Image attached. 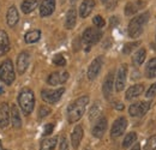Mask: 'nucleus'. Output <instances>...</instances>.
Masks as SVG:
<instances>
[{"label": "nucleus", "mask_w": 156, "mask_h": 150, "mask_svg": "<svg viewBox=\"0 0 156 150\" xmlns=\"http://www.w3.org/2000/svg\"><path fill=\"white\" fill-rule=\"evenodd\" d=\"M107 119L106 118H101L98 119L95 124V126L93 127V136L96 138H102L105 132L107 131Z\"/></svg>", "instance_id": "obj_14"}, {"label": "nucleus", "mask_w": 156, "mask_h": 150, "mask_svg": "<svg viewBox=\"0 0 156 150\" xmlns=\"http://www.w3.org/2000/svg\"><path fill=\"white\" fill-rule=\"evenodd\" d=\"M57 141H58V138H57V137L43 139V141L41 142L40 150H53L54 148H55V145H57Z\"/></svg>", "instance_id": "obj_29"}, {"label": "nucleus", "mask_w": 156, "mask_h": 150, "mask_svg": "<svg viewBox=\"0 0 156 150\" xmlns=\"http://www.w3.org/2000/svg\"><path fill=\"white\" fill-rule=\"evenodd\" d=\"M143 150H156V134L148 138V141L145 143V147H144Z\"/></svg>", "instance_id": "obj_32"}, {"label": "nucleus", "mask_w": 156, "mask_h": 150, "mask_svg": "<svg viewBox=\"0 0 156 150\" xmlns=\"http://www.w3.org/2000/svg\"><path fill=\"white\" fill-rule=\"evenodd\" d=\"M144 2L138 0V1H132V2H127L125 6V15L126 16H133L137 12L143 7Z\"/></svg>", "instance_id": "obj_20"}, {"label": "nucleus", "mask_w": 156, "mask_h": 150, "mask_svg": "<svg viewBox=\"0 0 156 150\" xmlns=\"http://www.w3.org/2000/svg\"><path fill=\"white\" fill-rule=\"evenodd\" d=\"M126 127H127V120H126V118H124V116L118 118L117 120L114 121L113 126H112L111 137H112V138H118V137H120V136L125 132Z\"/></svg>", "instance_id": "obj_8"}, {"label": "nucleus", "mask_w": 156, "mask_h": 150, "mask_svg": "<svg viewBox=\"0 0 156 150\" xmlns=\"http://www.w3.org/2000/svg\"><path fill=\"white\" fill-rule=\"evenodd\" d=\"M149 108H150V102L140 101V102L131 105L130 108H129V113H130L131 116H143V115L147 114Z\"/></svg>", "instance_id": "obj_6"}, {"label": "nucleus", "mask_w": 156, "mask_h": 150, "mask_svg": "<svg viewBox=\"0 0 156 150\" xmlns=\"http://www.w3.org/2000/svg\"><path fill=\"white\" fill-rule=\"evenodd\" d=\"M101 36H102V33L98 30V28H88V29H85V31L83 33V36H82L83 45L87 46L85 51H89L91 45L98 43Z\"/></svg>", "instance_id": "obj_5"}, {"label": "nucleus", "mask_w": 156, "mask_h": 150, "mask_svg": "<svg viewBox=\"0 0 156 150\" xmlns=\"http://www.w3.org/2000/svg\"><path fill=\"white\" fill-rule=\"evenodd\" d=\"M18 103H20V109L23 111V113L25 115H29L33 112L34 106H35V96L33 90L25 88L20 91V94L18 95Z\"/></svg>", "instance_id": "obj_3"}, {"label": "nucleus", "mask_w": 156, "mask_h": 150, "mask_svg": "<svg viewBox=\"0 0 156 150\" xmlns=\"http://www.w3.org/2000/svg\"><path fill=\"white\" fill-rule=\"evenodd\" d=\"M51 108L49 107H47V106H41L39 109V118H46L47 115H49L51 114Z\"/></svg>", "instance_id": "obj_35"}, {"label": "nucleus", "mask_w": 156, "mask_h": 150, "mask_svg": "<svg viewBox=\"0 0 156 150\" xmlns=\"http://www.w3.org/2000/svg\"><path fill=\"white\" fill-rule=\"evenodd\" d=\"M131 150H140V145H139V144H136Z\"/></svg>", "instance_id": "obj_42"}, {"label": "nucleus", "mask_w": 156, "mask_h": 150, "mask_svg": "<svg viewBox=\"0 0 156 150\" xmlns=\"http://www.w3.org/2000/svg\"><path fill=\"white\" fill-rule=\"evenodd\" d=\"M113 84H114V75H113V72H109L103 82V85H102V93H103L106 98H109V96L112 94Z\"/></svg>", "instance_id": "obj_15"}, {"label": "nucleus", "mask_w": 156, "mask_h": 150, "mask_svg": "<svg viewBox=\"0 0 156 150\" xmlns=\"http://www.w3.org/2000/svg\"><path fill=\"white\" fill-rule=\"evenodd\" d=\"M93 23H94V25H95L96 28H103L105 24H106L105 19L102 18L101 16H95L94 19H93Z\"/></svg>", "instance_id": "obj_36"}, {"label": "nucleus", "mask_w": 156, "mask_h": 150, "mask_svg": "<svg viewBox=\"0 0 156 150\" xmlns=\"http://www.w3.org/2000/svg\"><path fill=\"white\" fill-rule=\"evenodd\" d=\"M11 123H12V126L15 129H20L22 126V119H20V111H18L17 106H15V105L11 107Z\"/></svg>", "instance_id": "obj_25"}, {"label": "nucleus", "mask_w": 156, "mask_h": 150, "mask_svg": "<svg viewBox=\"0 0 156 150\" xmlns=\"http://www.w3.org/2000/svg\"><path fill=\"white\" fill-rule=\"evenodd\" d=\"M82 138H83V127L80 125H77L75 127L73 132H72V134H71V143H72L75 149H77L78 147H79Z\"/></svg>", "instance_id": "obj_22"}, {"label": "nucleus", "mask_w": 156, "mask_h": 150, "mask_svg": "<svg viewBox=\"0 0 156 150\" xmlns=\"http://www.w3.org/2000/svg\"><path fill=\"white\" fill-rule=\"evenodd\" d=\"M144 91V85L143 84H135L131 88L127 89L126 91V100H133L138 96H140Z\"/></svg>", "instance_id": "obj_21"}, {"label": "nucleus", "mask_w": 156, "mask_h": 150, "mask_svg": "<svg viewBox=\"0 0 156 150\" xmlns=\"http://www.w3.org/2000/svg\"><path fill=\"white\" fill-rule=\"evenodd\" d=\"M53 129H54V125L53 124H47L43 129V136H49L52 132H53Z\"/></svg>", "instance_id": "obj_39"}, {"label": "nucleus", "mask_w": 156, "mask_h": 150, "mask_svg": "<svg viewBox=\"0 0 156 150\" xmlns=\"http://www.w3.org/2000/svg\"><path fill=\"white\" fill-rule=\"evenodd\" d=\"M73 2H76V0H72V4H73Z\"/></svg>", "instance_id": "obj_44"}, {"label": "nucleus", "mask_w": 156, "mask_h": 150, "mask_svg": "<svg viewBox=\"0 0 156 150\" xmlns=\"http://www.w3.org/2000/svg\"><path fill=\"white\" fill-rule=\"evenodd\" d=\"M39 4H40V0H24L22 2V6H20L22 12L25 13V15H28V13L33 12L39 6Z\"/></svg>", "instance_id": "obj_23"}, {"label": "nucleus", "mask_w": 156, "mask_h": 150, "mask_svg": "<svg viewBox=\"0 0 156 150\" xmlns=\"http://www.w3.org/2000/svg\"><path fill=\"white\" fill-rule=\"evenodd\" d=\"M139 45V42H132V43H126L122 48V53L124 54H131V52Z\"/></svg>", "instance_id": "obj_34"}, {"label": "nucleus", "mask_w": 156, "mask_h": 150, "mask_svg": "<svg viewBox=\"0 0 156 150\" xmlns=\"http://www.w3.org/2000/svg\"><path fill=\"white\" fill-rule=\"evenodd\" d=\"M137 139V134L135 132H130L126 137H125V139H124V142H122V147L125 148V149H127L129 147H131L132 145V143H135Z\"/></svg>", "instance_id": "obj_30"}, {"label": "nucleus", "mask_w": 156, "mask_h": 150, "mask_svg": "<svg viewBox=\"0 0 156 150\" xmlns=\"http://www.w3.org/2000/svg\"><path fill=\"white\" fill-rule=\"evenodd\" d=\"M69 79V72L64 71V72H53L48 76L47 78V83L49 85H59L65 83Z\"/></svg>", "instance_id": "obj_11"}, {"label": "nucleus", "mask_w": 156, "mask_h": 150, "mask_svg": "<svg viewBox=\"0 0 156 150\" xmlns=\"http://www.w3.org/2000/svg\"><path fill=\"white\" fill-rule=\"evenodd\" d=\"M60 150H69V142L66 139V136H62L61 137V141H60Z\"/></svg>", "instance_id": "obj_38"}, {"label": "nucleus", "mask_w": 156, "mask_h": 150, "mask_svg": "<svg viewBox=\"0 0 156 150\" xmlns=\"http://www.w3.org/2000/svg\"><path fill=\"white\" fill-rule=\"evenodd\" d=\"M155 95H156V83H154V84L149 88V90H148V93L145 94V96H147L148 98H153Z\"/></svg>", "instance_id": "obj_37"}, {"label": "nucleus", "mask_w": 156, "mask_h": 150, "mask_svg": "<svg viewBox=\"0 0 156 150\" xmlns=\"http://www.w3.org/2000/svg\"><path fill=\"white\" fill-rule=\"evenodd\" d=\"M40 38H41V31L39 29H35V30L28 31L25 34V36H24V40H25L27 43H35V42L39 41Z\"/></svg>", "instance_id": "obj_27"}, {"label": "nucleus", "mask_w": 156, "mask_h": 150, "mask_svg": "<svg viewBox=\"0 0 156 150\" xmlns=\"http://www.w3.org/2000/svg\"><path fill=\"white\" fill-rule=\"evenodd\" d=\"M0 149H1V141H0Z\"/></svg>", "instance_id": "obj_45"}, {"label": "nucleus", "mask_w": 156, "mask_h": 150, "mask_svg": "<svg viewBox=\"0 0 156 150\" xmlns=\"http://www.w3.org/2000/svg\"><path fill=\"white\" fill-rule=\"evenodd\" d=\"M102 64H103L102 56H98V58H95V59L93 60V62L90 64V66H89V69H88V78H89L90 80H94V79L98 77V75L100 73V71H101Z\"/></svg>", "instance_id": "obj_9"}, {"label": "nucleus", "mask_w": 156, "mask_h": 150, "mask_svg": "<svg viewBox=\"0 0 156 150\" xmlns=\"http://www.w3.org/2000/svg\"><path fill=\"white\" fill-rule=\"evenodd\" d=\"M89 103L88 96H82L75 100L69 107H67V120L70 124H73L78 121L85 112V108Z\"/></svg>", "instance_id": "obj_1"}, {"label": "nucleus", "mask_w": 156, "mask_h": 150, "mask_svg": "<svg viewBox=\"0 0 156 150\" xmlns=\"http://www.w3.org/2000/svg\"><path fill=\"white\" fill-rule=\"evenodd\" d=\"M85 150H89V149H85Z\"/></svg>", "instance_id": "obj_46"}, {"label": "nucleus", "mask_w": 156, "mask_h": 150, "mask_svg": "<svg viewBox=\"0 0 156 150\" xmlns=\"http://www.w3.org/2000/svg\"><path fill=\"white\" fill-rule=\"evenodd\" d=\"M109 22H111V25H112V27H117L118 23H119V19H118L117 17H112Z\"/></svg>", "instance_id": "obj_40"}, {"label": "nucleus", "mask_w": 156, "mask_h": 150, "mask_svg": "<svg viewBox=\"0 0 156 150\" xmlns=\"http://www.w3.org/2000/svg\"><path fill=\"white\" fill-rule=\"evenodd\" d=\"M100 113H101V108H100V106H98V103H95V105L90 108V111H89V120H90V121L96 120L98 116H100Z\"/></svg>", "instance_id": "obj_31"}, {"label": "nucleus", "mask_w": 156, "mask_h": 150, "mask_svg": "<svg viewBox=\"0 0 156 150\" xmlns=\"http://www.w3.org/2000/svg\"><path fill=\"white\" fill-rule=\"evenodd\" d=\"M77 20V12L75 9H70L66 13V19H65V27L66 29H72L76 25Z\"/></svg>", "instance_id": "obj_24"}, {"label": "nucleus", "mask_w": 156, "mask_h": 150, "mask_svg": "<svg viewBox=\"0 0 156 150\" xmlns=\"http://www.w3.org/2000/svg\"><path fill=\"white\" fill-rule=\"evenodd\" d=\"M95 7V0H83L79 6V15L82 18H87Z\"/></svg>", "instance_id": "obj_16"}, {"label": "nucleus", "mask_w": 156, "mask_h": 150, "mask_svg": "<svg viewBox=\"0 0 156 150\" xmlns=\"http://www.w3.org/2000/svg\"><path fill=\"white\" fill-rule=\"evenodd\" d=\"M114 107H115V109H118V111H122L124 109V105L120 103V102H115L114 103Z\"/></svg>", "instance_id": "obj_41"}, {"label": "nucleus", "mask_w": 156, "mask_h": 150, "mask_svg": "<svg viewBox=\"0 0 156 150\" xmlns=\"http://www.w3.org/2000/svg\"><path fill=\"white\" fill-rule=\"evenodd\" d=\"M145 56H147V51H145L144 48L138 49L136 53L133 54V56H132V62H133V65H135V66H140V65L144 62Z\"/></svg>", "instance_id": "obj_26"}, {"label": "nucleus", "mask_w": 156, "mask_h": 150, "mask_svg": "<svg viewBox=\"0 0 156 150\" xmlns=\"http://www.w3.org/2000/svg\"><path fill=\"white\" fill-rule=\"evenodd\" d=\"M65 93V89L64 88H60L57 90H42L41 96L43 98V101L48 102V103H57L59 100L61 98L62 94Z\"/></svg>", "instance_id": "obj_7"}, {"label": "nucleus", "mask_w": 156, "mask_h": 150, "mask_svg": "<svg viewBox=\"0 0 156 150\" xmlns=\"http://www.w3.org/2000/svg\"><path fill=\"white\" fill-rule=\"evenodd\" d=\"M29 62H30V56L28 52H22L18 58H17V72L20 75H23L28 66H29Z\"/></svg>", "instance_id": "obj_13"}, {"label": "nucleus", "mask_w": 156, "mask_h": 150, "mask_svg": "<svg viewBox=\"0 0 156 150\" xmlns=\"http://www.w3.org/2000/svg\"><path fill=\"white\" fill-rule=\"evenodd\" d=\"M53 64L57 66H65L66 65V59L62 54H55L53 58Z\"/></svg>", "instance_id": "obj_33"}, {"label": "nucleus", "mask_w": 156, "mask_h": 150, "mask_svg": "<svg viewBox=\"0 0 156 150\" xmlns=\"http://www.w3.org/2000/svg\"><path fill=\"white\" fill-rule=\"evenodd\" d=\"M0 79L6 85H11L15 82V79H16V73H15V70H13V64H12V61L10 59L2 61L1 65H0Z\"/></svg>", "instance_id": "obj_4"}, {"label": "nucleus", "mask_w": 156, "mask_h": 150, "mask_svg": "<svg viewBox=\"0 0 156 150\" xmlns=\"http://www.w3.org/2000/svg\"><path fill=\"white\" fill-rule=\"evenodd\" d=\"M10 124V108L7 103L0 106V129L7 127Z\"/></svg>", "instance_id": "obj_17"}, {"label": "nucleus", "mask_w": 156, "mask_h": 150, "mask_svg": "<svg viewBox=\"0 0 156 150\" xmlns=\"http://www.w3.org/2000/svg\"><path fill=\"white\" fill-rule=\"evenodd\" d=\"M10 38L5 30H0V56L5 55L10 51Z\"/></svg>", "instance_id": "obj_18"}, {"label": "nucleus", "mask_w": 156, "mask_h": 150, "mask_svg": "<svg viewBox=\"0 0 156 150\" xmlns=\"http://www.w3.org/2000/svg\"><path fill=\"white\" fill-rule=\"evenodd\" d=\"M145 76L148 78H155L156 77V58L149 60L147 67H145Z\"/></svg>", "instance_id": "obj_28"}, {"label": "nucleus", "mask_w": 156, "mask_h": 150, "mask_svg": "<svg viewBox=\"0 0 156 150\" xmlns=\"http://www.w3.org/2000/svg\"><path fill=\"white\" fill-rule=\"evenodd\" d=\"M55 10V0H42L40 5V15L42 17L51 16Z\"/></svg>", "instance_id": "obj_12"}, {"label": "nucleus", "mask_w": 156, "mask_h": 150, "mask_svg": "<svg viewBox=\"0 0 156 150\" xmlns=\"http://www.w3.org/2000/svg\"><path fill=\"white\" fill-rule=\"evenodd\" d=\"M6 19H7V24H9L10 27H15V25L18 23V20H20V15H18L17 7H16L15 5H12V6L9 7Z\"/></svg>", "instance_id": "obj_19"}, {"label": "nucleus", "mask_w": 156, "mask_h": 150, "mask_svg": "<svg viewBox=\"0 0 156 150\" xmlns=\"http://www.w3.org/2000/svg\"><path fill=\"white\" fill-rule=\"evenodd\" d=\"M101 1H102V2H107L108 0H101Z\"/></svg>", "instance_id": "obj_43"}, {"label": "nucleus", "mask_w": 156, "mask_h": 150, "mask_svg": "<svg viewBox=\"0 0 156 150\" xmlns=\"http://www.w3.org/2000/svg\"><path fill=\"white\" fill-rule=\"evenodd\" d=\"M126 76H127V66L126 65H121L119 67V71L117 73V80H115V90L118 93L122 91V89L125 88Z\"/></svg>", "instance_id": "obj_10"}, {"label": "nucleus", "mask_w": 156, "mask_h": 150, "mask_svg": "<svg viewBox=\"0 0 156 150\" xmlns=\"http://www.w3.org/2000/svg\"><path fill=\"white\" fill-rule=\"evenodd\" d=\"M149 19V13L148 12H144L142 15H138L136 17L130 20L129 23V36L132 38H139L144 30V25L147 24Z\"/></svg>", "instance_id": "obj_2"}]
</instances>
